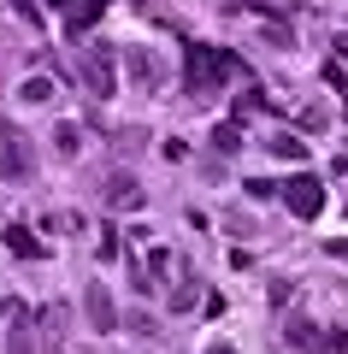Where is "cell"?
Returning <instances> with one entry per match:
<instances>
[{
    "instance_id": "obj_19",
    "label": "cell",
    "mask_w": 348,
    "mask_h": 354,
    "mask_svg": "<svg viewBox=\"0 0 348 354\" xmlns=\"http://www.w3.org/2000/svg\"><path fill=\"white\" fill-rule=\"evenodd\" d=\"M207 354H237V348H230V342H212V348Z\"/></svg>"
},
{
    "instance_id": "obj_8",
    "label": "cell",
    "mask_w": 348,
    "mask_h": 354,
    "mask_svg": "<svg viewBox=\"0 0 348 354\" xmlns=\"http://www.w3.org/2000/svg\"><path fill=\"white\" fill-rule=\"evenodd\" d=\"M125 71L136 77V88H160V59L148 48H125Z\"/></svg>"
},
{
    "instance_id": "obj_3",
    "label": "cell",
    "mask_w": 348,
    "mask_h": 354,
    "mask_svg": "<svg viewBox=\"0 0 348 354\" xmlns=\"http://www.w3.org/2000/svg\"><path fill=\"white\" fill-rule=\"evenodd\" d=\"M277 195H284V207L295 218H319L324 213V183L313 171H301V177H289V183H277Z\"/></svg>"
},
{
    "instance_id": "obj_14",
    "label": "cell",
    "mask_w": 348,
    "mask_h": 354,
    "mask_svg": "<svg viewBox=\"0 0 348 354\" xmlns=\"http://www.w3.org/2000/svg\"><path fill=\"white\" fill-rule=\"evenodd\" d=\"M18 95H24L30 106H42V101H53V83H48V77H30V83L18 88Z\"/></svg>"
},
{
    "instance_id": "obj_4",
    "label": "cell",
    "mask_w": 348,
    "mask_h": 354,
    "mask_svg": "<svg viewBox=\"0 0 348 354\" xmlns=\"http://www.w3.org/2000/svg\"><path fill=\"white\" fill-rule=\"evenodd\" d=\"M107 207H112V213H142L148 195H142V183H136L130 171H112V177H107Z\"/></svg>"
},
{
    "instance_id": "obj_9",
    "label": "cell",
    "mask_w": 348,
    "mask_h": 354,
    "mask_svg": "<svg viewBox=\"0 0 348 354\" xmlns=\"http://www.w3.org/2000/svg\"><path fill=\"white\" fill-rule=\"evenodd\" d=\"M89 325H95V330H112V325H118V307H112L107 283H89Z\"/></svg>"
},
{
    "instance_id": "obj_15",
    "label": "cell",
    "mask_w": 348,
    "mask_h": 354,
    "mask_svg": "<svg viewBox=\"0 0 348 354\" xmlns=\"http://www.w3.org/2000/svg\"><path fill=\"white\" fill-rule=\"evenodd\" d=\"M212 148H219V153H237L242 148V130L237 124H219V130H212Z\"/></svg>"
},
{
    "instance_id": "obj_2",
    "label": "cell",
    "mask_w": 348,
    "mask_h": 354,
    "mask_svg": "<svg viewBox=\"0 0 348 354\" xmlns=\"http://www.w3.org/2000/svg\"><path fill=\"white\" fill-rule=\"evenodd\" d=\"M30 171H36V148H30V136L12 124V118H0V177H6V183H24Z\"/></svg>"
},
{
    "instance_id": "obj_12",
    "label": "cell",
    "mask_w": 348,
    "mask_h": 354,
    "mask_svg": "<svg viewBox=\"0 0 348 354\" xmlns=\"http://www.w3.org/2000/svg\"><path fill=\"white\" fill-rule=\"evenodd\" d=\"M266 148H272L277 160H307V142H295V136H272Z\"/></svg>"
},
{
    "instance_id": "obj_13",
    "label": "cell",
    "mask_w": 348,
    "mask_h": 354,
    "mask_svg": "<svg viewBox=\"0 0 348 354\" xmlns=\"http://www.w3.org/2000/svg\"><path fill=\"white\" fill-rule=\"evenodd\" d=\"M195 307V272H183V283L172 290V313H189Z\"/></svg>"
},
{
    "instance_id": "obj_5",
    "label": "cell",
    "mask_w": 348,
    "mask_h": 354,
    "mask_svg": "<svg viewBox=\"0 0 348 354\" xmlns=\"http://www.w3.org/2000/svg\"><path fill=\"white\" fill-rule=\"evenodd\" d=\"M112 48H89L83 53V83H89V95H112Z\"/></svg>"
},
{
    "instance_id": "obj_16",
    "label": "cell",
    "mask_w": 348,
    "mask_h": 354,
    "mask_svg": "<svg viewBox=\"0 0 348 354\" xmlns=\"http://www.w3.org/2000/svg\"><path fill=\"white\" fill-rule=\"evenodd\" d=\"M53 142H59V153H65V160H71V153L83 148V142H77V124H59V130H53Z\"/></svg>"
},
{
    "instance_id": "obj_6",
    "label": "cell",
    "mask_w": 348,
    "mask_h": 354,
    "mask_svg": "<svg viewBox=\"0 0 348 354\" xmlns=\"http://www.w3.org/2000/svg\"><path fill=\"white\" fill-rule=\"evenodd\" d=\"M6 354H36V319H30V307H12V325H6Z\"/></svg>"
},
{
    "instance_id": "obj_11",
    "label": "cell",
    "mask_w": 348,
    "mask_h": 354,
    "mask_svg": "<svg viewBox=\"0 0 348 354\" xmlns=\"http://www.w3.org/2000/svg\"><path fill=\"white\" fill-rule=\"evenodd\" d=\"M6 248H12V254H24V260H36V254H42V242L30 236L24 225H12V230H6Z\"/></svg>"
},
{
    "instance_id": "obj_17",
    "label": "cell",
    "mask_w": 348,
    "mask_h": 354,
    "mask_svg": "<svg viewBox=\"0 0 348 354\" xmlns=\"http://www.w3.org/2000/svg\"><path fill=\"white\" fill-rule=\"evenodd\" d=\"M324 354H348V330H331L324 337Z\"/></svg>"
},
{
    "instance_id": "obj_18",
    "label": "cell",
    "mask_w": 348,
    "mask_h": 354,
    "mask_svg": "<svg viewBox=\"0 0 348 354\" xmlns=\"http://www.w3.org/2000/svg\"><path fill=\"white\" fill-rule=\"evenodd\" d=\"M324 254H331V260H342V266H348V236H331V242H324Z\"/></svg>"
},
{
    "instance_id": "obj_20",
    "label": "cell",
    "mask_w": 348,
    "mask_h": 354,
    "mask_svg": "<svg viewBox=\"0 0 348 354\" xmlns=\"http://www.w3.org/2000/svg\"><path fill=\"white\" fill-rule=\"evenodd\" d=\"M336 48H342V53H348V30H342V36H336Z\"/></svg>"
},
{
    "instance_id": "obj_7",
    "label": "cell",
    "mask_w": 348,
    "mask_h": 354,
    "mask_svg": "<svg viewBox=\"0 0 348 354\" xmlns=\"http://www.w3.org/2000/svg\"><path fill=\"white\" fill-rule=\"evenodd\" d=\"M284 342L289 348H307V354H324V337H319V325H313V319H284Z\"/></svg>"
},
{
    "instance_id": "obj_21",
    "label": "cell",
    "mask_w": 348,
    "mask_h": 354,
    "mask_svg": "<svg viewBox=\"0 0 348 354\" xmlns=\"http://www.w3.org/2000/svg\"><path fill=\"white\" fill-rule=\"evenodd\" d=\"M53 6H65V0H53Z\"/></svg>"
},
{
    "instance_id": "obj_10",
    "label": "cell",
    "mask_w": 348,
    "mask_h": 354,
    "mask_svg": "<svg viewBox=\"0 0 348 354\" xmlns=\"http://www.w3.org/2000/svg\"><path fill=\"white\" fill-rule=\"evenodd\" d=\"M100 12H107V0H77L71 12H65V36H89Z\"/></svg>"
},
{
    "instance_id": "obj_1",
    "label": "cell",
    "mask_w": 348,
    "mask_h": 354,
    "mask_svg": "<svg viewBox=\"0 0 348 354\" xmlns=\"http://www.w3.org/2000/svg\"><path fill=\"white\" fill-rule=\"evenodd\" d=\"M237 71V59L224 48H189V71H183V88L189 95H219V83Z\"/></svg>"
}]
</instances>
